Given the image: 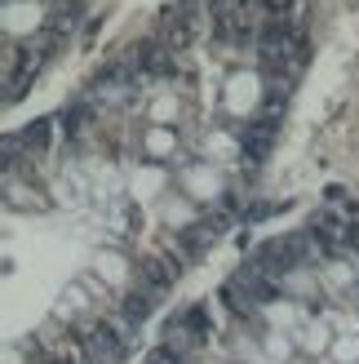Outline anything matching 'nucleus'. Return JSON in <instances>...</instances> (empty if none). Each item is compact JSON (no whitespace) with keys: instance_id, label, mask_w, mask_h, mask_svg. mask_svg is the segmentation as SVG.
<instances>
[{"instance_id":"nucleus-8","label":"nucleus","mask_w":359,"mask_h":364,"mask_svg":"<svg viewBox=\"0 0 359 364\" xmlns=\"http://www.w3.org/2000/svg\"><path fill=\"white\" fill-rule=\"evenodd\" d=\"M49 129H53V120H31L27 129H23V147L45 151V147H49Z\"/></svg>"},{"instance_id":"nucleus-6","label":"nucleus","mask_w":359,"mask_h":364,"mask_svg":"<svg viewBox=\"0 0 359 364\" xmlns=\"http://www.w3.org/2000/svg\"><path fill=\"white\" fill-rule=\"evenodd\" d=\"M133 67L147 76H173V49L165 41H142L133 49Z\"/></svg>"},{"instance_id":"nucleus-4","label":"nucleus","mask_w":359,"mask_h":364,"mask_svg":"<svg viewBox=\"0 0 359 364\" xmlns=\"http://www.w3.org/2000/svg\"><path fill=\"white\" fill-rule=\"evenodd\" d=\"M306 235L315 240V249L319 253H342L346 249V218L342 213H333V209H319L315 218H311V227H306Z\"/></svg>"},{"instance_id":"nucleus-3","label":"nucleus","mask_w":359,"mask_h":364,"mask_svg":"<svg viewBox=\"0 0 359 364\" xmlns=\"http://www.w3.org/2000/svg\"><path fill=\"white\" fill-rule=\"evenodd\" d=\"M280 116L284 112H262V116H253L240 129V147H244V156H248V165H262V156L271 151V142H275V134H280Z\"/></svg>"},{"instance_id":"nucleus-7","label":"nucleus","mask_w":359,"mask_h":364,"mask_svg":"<svg viewBox=\"0 0 359 364\" xmlns=\"http://www.w3.org/2000/svg\"><path fill=\"white\" fill-rule=\"evenodd\" d=\"M222 223H226V218H222V213H213V218H204V223L187 227V231H182V249H187V253H204V249H209V245L226 231Z\"/></svg>"},{"instance_id":"nucleus-9","label":"nucleus","mask_w":359,"mask_h":364,"mask_svg":"<svg viewBox=\"0 0 359 364\" xmlns=\"http://www.w3.org/2000/svg\"><path fill=\"white\" fill-rule=\"evenodd\" d=\"M84 120H89V107H84V102H76V107H71V112H67V134L76 138V134L84 129Z\"/></svg>"},{"instance_id":"nucleus-5","label":"nucleus","mask_w":359,"mask_h":364,"mask_svg":"<svg viewBox=\"0 0 359 364\" xmlns=\"http://www.w3.org/2000/svg\"><path fill=\"white\" fill-rule=\"evenodd\" d=\"M177 267L173 258H142L138 262V289H147V294H165V289H173V280H177Z\"/></svg>"},{"instance_id":"nucleus-2","label":"nucleus","mask_w":359,"mask_h":364,"mask_svg":"<svg viewBox=\"0 0 359 364\" xmlns=\"http://www.w3.org/2000/svg\"><path fill=\"white\" fill-rule=\"evenodd\" d=\"M200 9H204V0H173V5L160 14V41L173 53L187 49L195 36H200Z\"/></svg>"},{"instance_id":"nucleus-1","label":"nucleus","mask_w":359,"mask_h":364,"mask_svg":"<svg viewBox=\"0 0 359 364\" xmlns=\"http://www.w3.org/2000/svg\"><path fill=\"white\" fill-rule=\"evenodd\" d=\"M311 249H315V240H311L306 231L271 235V240H262V245H258L253 267H258V271H266L271 280H280V276H289V271H297L302 262H306V258H311Z\"/></svg>"}]
</instances>
